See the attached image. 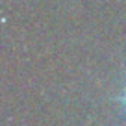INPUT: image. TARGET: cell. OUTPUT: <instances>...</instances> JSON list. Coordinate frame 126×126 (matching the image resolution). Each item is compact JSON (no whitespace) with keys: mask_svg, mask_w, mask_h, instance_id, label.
<instances>
[{"mask_svg":"<svg viewBox=\"0 0 126 126\" xmlns=\"http://www.w3.org/2000/svg\"><path fill=\"white\" fill-rule=\"evenodd\" d=\"M124 104H126V93H124Z\"/></svg>","mask_w":126,"mask_h":126,"instance_id":"cell-1","label":"cell"}]
</instances>
